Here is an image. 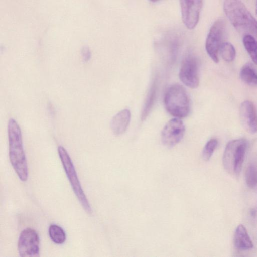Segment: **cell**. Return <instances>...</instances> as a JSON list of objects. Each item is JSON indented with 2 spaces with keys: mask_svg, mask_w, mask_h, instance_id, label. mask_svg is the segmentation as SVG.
Here are the masks:
<instances>
[{
  "mask_svg": "<svg viewBox=\"0 0 257 257\" xmlns=\"http://www.w3.org/2000/svg\"><path fill=\"white\" fill-rule=\"evenodd\" d=\"M164 102L168 112L176 118H184L189 113V97L186 89L181 85L170 86L166 91Z\"/></svg>",
  "mask_w": 257,
  "mask_h": 257,
  "instance_id": "3",
  "label": "cell"
},
{
  "mask_svg": "<svg viewBox=\"0 0 257 257\" xmlns=\"http://www.w3.org/2000/svg\"><path fill=\"white\" fill-rule=\"evenodd\" d=\"M18 251L21 257L39 256V237L35 229L27 227L21 231L18 241Z\"/></svg>",
  "mask_w": 257,
  "mask_h": 257,
  "instance_id": "7",
  "label": "cell"
},
{
  "mask_svg": "<svg viewBox=\"0 0 257 257\" xmlns=\"http://www.w3.org/2000/svg\"><path fill=\"white\" fill-rule=\"evenodd\" d=\"M82 56L84 61L88 62L90 59V53L88 49H84L82 51Z\"/></svg>",
  "mask_w": 257,
  "mask_h": 257,
  "instance_id": "21",
  "label": "cell"
},
{
  "mask_svg": "<svg viewBox=\"0 0 257 257\" xmlns=\"http://www.w3.org/2000/svg\"><path fill=\"white\" fill-rule=\"evenodd\" d=\"M245 176L247 186L251 189H257V166L255 164L248 166Z\"/></svg>",
  "mask_w": 257,
  "mask_h": 257,
  "instance_id": "19",
  "label": "cell"
},
{
  "mask_svg": "<svg viewBox=\"0 0 257 257\" xmlns=\"http://www.w3.org/2000/svg\"><path fill=\"white\" fill-rule=\"evenodd\" d=\"M8 135L10 163L19 178L25 182L28 179V170L22 133L17 122L13 118L9 120Z\"/></svg>",
  "mask_w": 257,
  "mask_h": 257,
  "instance_id": "1",
  "label": "cell"
},
{
  "mask_svg": "<svg viewBox=\"0 0 257 257\" xmlns=\"http://www.w3.org/2000/svg\"><path fill=\"white\" fill-rule=\"evenodd\" d=\"M233 241L235 247L241 250L251 249L253 246L246 229L242 224L239 225L236 228Z\"/></svg>",
  "mask_w": 257,
  "mask_h": 257,
  "instance_id": "13",
  "label": "cell"
},
{
  "mask_svg": "<svg viewBox=\"0 0 257 257\" xmlns=\"http://www.w3.org/2000/svg\"><path fill=\"white\" fill-rule=\"evenodd\" d=\"M151 1V2H156L157 1H158V0H150Z\"/></svg>",
  "mask_w": 257,
  "mask_h": 257,
  "instance_id": "22",
  "label": "cell"
},
{
  "mask_svg": "<svg viewBox=\"0 0 257 257\" xmlns=\"http://www.w3.org/2000/svg\"><path fill=\"white\" fill-rule=\"evenodd\" d=\"M58 153L75 196L86 213L91 214L92 209L90 204L81 187L74 166L68 153L63 146H59L58 147Z\"/></svg>",
  "mask_w": 257,
  "mask_h": 257,
  "instance_id": "5",
  "label": "cell"
},
{
  "mask_svg": "<svg viewBox=\"0 0 257 257\" xmlns=\"http://www.w3.org/2000/svg\"><path fill=\"white\" fill-rule=\"evenodd\" d=\"M217 145L218 141L215 138H212L206 143L202 151V158L204 160L207 161L210 159Z\"/></svg>",
  "mask_w": 257,
  "mask_h": 257,
  "instance_id": "20",
  "label": "cell"
},
{
  "mask_svg": "<svg viewBox=\"0 0 257 257\" xmlns=\"http://www.w3.org/2000/svg\"><path fill=\"white\" fill-rule=\"evenodd\" d=\"M247 148V142L244 139H234L226 145L222 162L226 171L233 176L239 174Z\"/></svg>",
  "mask_w": 257,
  "mask_h": 257,
  "instance_id": "4",
  "label": "cell"
},
{
  "mask_svg": "<svg viewBox=\"0 0 257 257\" xmlns=\"http://www.w3.org/2000/svg\"><path fill=\"white\" fill-rule=\"evenodd\" d=\"M50 239L56 244H61L65 242L66 236L63 229L58 225L52 224L48 229Z\"/></svg>",
  "mask_w": 257,
  "mask_h": 257,
  "instance_id": "17",
  "label": "cell"
},
{
  "mask_svg": "<svg viewBox=\"0 0 257 257\" xmlns=\"http://www.w3.org/2000/svg\"><path fill=\"white\" fill-rule=\"evenodd\" d=\"M243 43L253 62L257 65V40L247 35L243 36Z\"/></svg>",
  "mask_w": 257,
  "mask_h": 257,
  "instance_id": "16",
  "label": "cell"
},
{
  "mask_svg": "<svg viewBox=\"0 0 257 257\" xmlns=\"http://www.w3.org/2000/svg\"><path fill=\"white\" fill-rule=\"evenodd\" d=\"M226 32V25L223 20H216L211 27L205 43L206 52L215 62H219V53L223 43Z\"/></svg>",
  "mask_w": 257,
  "mask_h": 257,
  "instance_id": "6",
  "label": "cell"
},
{
  "mask_svg": "<svg viewBox=\"0 0 257 257\" xmlns=\"http://www.w3.org/2000/svg\"><path fill=\"white\" fill-rule=\"evenodd\" d=\"M157 83L154 82L151 86L142 109L141 119L145 120L150 114L155 102L157 94Z\"/></svg>",
  "mask_w": 257,
  "mask_h": 257,
  "instance_id": "15",
  "label": "cell"
},
{
  "mask_svg": "<svg viewBox=\"0 0 257 257\" xmlns=\"http://www.w3.org/2000/svg\"><path fill=\"white\" fill-rule=\"evenodd\" d=\"M179 75L181 81L187 87L194 89L199 86L198 61L193 54H188L183 59Z\"/></svg>",
  "mask_w": 257,
  "mask_h": 257,
  "instance_id": "8",
  "label": "cell"
},
{
  "mask_svg": "<svg viewBox=\"0 0 257 257\" xmlns=\"http://www.w3.org/2000/svg\"><path fill=\"white\" fill-rule=\"evenodd\" d=\"M240 77L242 81L250 86H257V71L250 63L242 66L240 71Z\"/></svg>",
  "mask_w": 257,
  "mask_h": 257,
  "instance_id": "14",
  "label": "cell"
},
{
  "mask_svg": "<svg viewBox=\"0 0 257 257\" xmlns=\"http://www.w3.org/2000/svg\"><path fill=\"white\" fill-rule=\"evenodd\" d=\"M131 120L129 109H124L116 113L110 121V127L115 135L123 134L126 130Z\"/></svg>",
  "mask_w": 257,
  "mask_h": 257,
  "instance_id": "12",
  "label": "cell"
},
{
  "mask_svg": "<svg viewBox=\"0 0 257 257\" xmlns=\"http://www.w3.org/2000/svg\"><path fill=\"white\" fill-rule=\"evenodd\" d=\"M224 11L234 28L241 35L257 40V20L240 0H225Z\"/></svg>",
  "mask_w": 257,
  "mask_h": 257,
  "instance_id": "2",
  "label": "cell"
},
{
  "mask_svg": "<svg viewBox=\"0 0 257 257\" xmlns=\"http://www.w3.org/2000/svg\"><path fill=\"white\" fill-rule=\"evenodd\" d=\"M219 52L223 59L227 62L233 61L236 56L234 47L228 42H224L222 44Z\"/></svg>",
  "mask_w": 257,
  "mask_h": 257,
  "instance_id": "18",
  "label": "cell"
},
{
  "mask_svg": "<svg viewBox=\"0 0 257 257\" xmlns=\"http://www.w3.org/2000/svg\"><path fill=\"white\" fill-rule=\"evenodd\" d=\"M185 126L179 118L170 119L164 126L161 133L162 143L167 147H173L183 139Z\"/></svg>",
  "mask_w": 257,
  "mask_h": 257,
  "instance_id": "9",
  "label": "cell"
},
{
  "mask_svg": "<svg viewBox=\"0 0 257 257\" xmlns=\"http://www.w3.org/2000/svg\"><path fill=\"white\" fill-rule=\"evenodd\" d=\"M256 14H257V4H256Z\"/></svg>",
  "mask_w": 257,
  "mask_h": 257,
  "instance_id": "23",
  "label": "cell"
},
{
  "mask_svg": "<svg viewBox=\"0 0 257 257\" xmlns=\"http://www.w3.org/2000/svg\"><path fill=\"white\" fill-rule=\"evenodd\" d=\"M182 21L189 29L197 25L203 5V0H180Z\"/></svg>",
  "mask_w": 257,
  "mask_h": 257,
  "instance_id": "10",
  "label": "cell"
},
{
  "mask_svg": "<svg viewBox=\"0 0 257 257\" xmlns=\"http://www.w3.org/2000/svg\"><path fill=\"white\" fill-rule=\"evenodd\" d=\"M239 114L241 124L248 133L257 132V110L254 104L249 100L243 101L240 106Z\"/></svg>",
  "mask_w": 257,
  "mask_h": 257,
  "instance_id": "11",
  "label": "cell"
}]
</instances>
